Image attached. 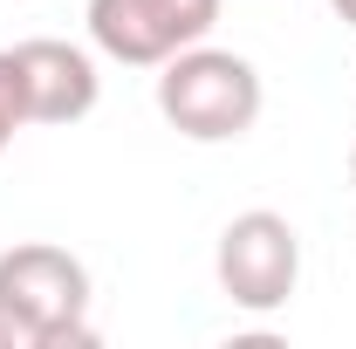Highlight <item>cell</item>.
Instances as JSON below:
<instances>
[{"label": "cell", "instance_id": "3957f363", "mask_svg": "<svg viewBox=\"0 0 356 349\" xmlns=\"http://www.w3.org/2000/svg\"><path fill=\"white\" fill-rule=\"evenodd\" d=\"M213 274H220V295L247 315H274V308L295 302V281H302V233L281 213H254L226 219L220 254H213Z\"/></svg>", "mask_w": 356, "mask_h": 349}, {"label": "cell", "instance_id": "5b68a950", "mask_svg": "<svg viewBox=\"0 0 356 349\" xmlns=\"http://www.w3.org/2000/svg\"><path fill=\"white\" fill-rule=\"evenodd\" d=\"M14 69H21V96H28V124H83L103 96V76L76 42H14Z\"/></svg>", "mask_w": 356, "mask_h": 349}, {"label": "cell", "instance_id": "8992f818", "mask_svg": "<svg viewBox=\"0 0 356 349\" xmlns=\"http://www.w3.org/2000/svg\"><path fill=\"white\" fill-rule=\"evenodd\" d=\"M28 131V96H21V69H14V48H0V151Z\"/></svg>", "mask_w": 356, "mask_h": 349}, {"label": "cell", "instance_id": "6da1fadb", "mask_svg": "<svg viewBox=\"0 0 356 349\" xmlns=\"http://www.w3.org/2000/svg\"><path fill=\"white\" fill-rule=\"evenodd\" d=\"M261 69L233 48H178L172 62H158V117L192 144H233L261 124Z\"/></svg>", "mask_w": 356, "mask_h": 349}, {"label": "cell", "instance_id": "277c9868", "mask_svg": "<svg viewBox=\"0 0 356 349\" xmlns=\"http://www.w3.org/2000/svg\"><path fill=\"white\" fill-rule=\"evenodd\" d=\"M89 42L110 62L131 69H158L178 48L206 42L220 21V0H89Z\"/></svg>", "mask_w": 356, "mask_h": 349}, {"label": "cell", "instance_id": "52a82bcc", "mask_svg": "<svg viewBox=\"0 0 356 349\" xmlns=\"http://www.w3.org/2000/svg\"><path fill=\"white\" fill-rule=\"evenodd\" d=\"M0 349H28V343H21V329H14L7 315H0Z\"/></svg>", "mask_w": 356, "mask_h": 349}, {"label": "cell", "instance_id": "ba28073f", "mask_svg": "<svg viewBox=\"0 0 356 349\" xmlns=\"http://www.w3.org/2000/svg\"><path fill=\"white\" fill-rule=\"evenodd\" d=\"M329 7H336V21H343V28H356V0H329Z\"/></svg>", "mask_w": 356, "mask_h": 349}, {"label": "cell", "instance_id": "7a4b0ae2", "mask_svg": "<svg viewBox=\"0 0 356 349\" xmlns=\"http://www.w3.org/2000/svg\"><path fill=\"white\" fill-rule=\"evenodd\" d=\"M0 315L28 349L96 343L89 329V267L55 240H14L0 254Z\"/></svg>", "mask_w": 356, "mask_h": 349}, {"label": "cell", "instance_id": "9c48e42d", "mask_svg": "<svg viewBox=\"0 0 356 349\" xmlns=\"http://www.w3.org/2000/svg\"><path fill=\"white\" fill-rule=\"evenodd\" d=\"M350 178H356V144H350Z\"/></svg>", "mask_w": 356, "mask_h": 349}]
</instances>
